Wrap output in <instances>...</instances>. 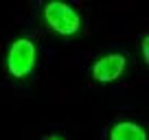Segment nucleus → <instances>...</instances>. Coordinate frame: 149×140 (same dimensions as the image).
Listing matches in <instances>:
<instances>
[{
  "label": "nucleus",
  "instance_id": "4",
  "mask_svg": "<svg viewBox=\"0 0 149 140\" xmlns=\"http://www.w3.org/2000/svg\"><path fill=\"white\" fill-rule=\"evenodd\" d=\"M110 140H147V131L132 121H118L110 127Z\"/></svg>",
  "mask_w": 149,
  "mask_h": 140
},
{
  "label": "nucleus",
  "instance_id": "5",
  "mask_svg": "<svg viewBox=\"0 0 149 140\" xmlns=\"http://www.w3.org/2000/svg\"><path fill=\"white\" fill-rule=\"evenodd\" d=\"M140 53H143V61L149 64V35H143V42H140Z\"/></svg>",
  "mask_w": 149,
  "mask_h": 140
},
{
  "label": "nucleus",
  "instance_id": "1",
  "mask_svg": "<svg viewBox=\"0 0 149 140\" xmlns=\"http://www.w3.org/2000/svg\"><path fill=\"white\" fill-rule=\"evenodd\" d=\"M37 66V46L31 37H18L7 51V70L9 75L24 79Z\"/></svg>",
  "mask_w": 149,
  "mask_h": 140
},
{
  "label": "nucleus",
  "instance_id": "6",
  "mask_svg": "<svg viewBox=\"0 0 149 140\" xmlns=\"http://www.w3.org/2000/svg\"><path fill=\"white\" fill-rule=\"evenodd\" d=\"M42 140H66V138H61V136H44Z\"/></svg>",
  "mask_w": 149,
  "mask_h": 140
},
{
  "label": "nucleus",
  "instance_id": "2",
  "mask_svg": "<svg viewBox=\"0 0 149 140\" xmlns=\"http://www.w3.org/2000/svg\"><path fill=\"white\" fill-rule=\"evenodd\" d=\"M44 20L57 35H77L81 28V15L66 2H48L44 5Z\"/></svg>",
  "mask_w": 149,
  "mask_h": 140
},
{
  "label": "nucleus",
  "instance_id": "3",
  "mask_svg": "<svg viewBox=\"0 0 149 140\" xmlns=\"http://www.w3.org/2000/svg\"><path fill=\"white\" fill-rule=\"evenodd\" d=\"M125 68H127V59L123 53H107L92 64L90 75L97 83H112L125 72Z\"/></svg>",
  "mask_w": 149,
  "mask_h": 140
}]
</instances>
